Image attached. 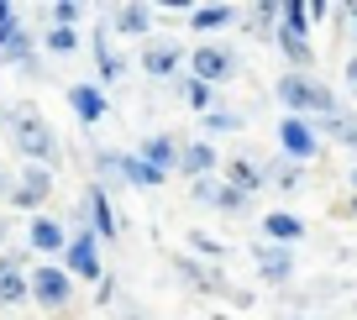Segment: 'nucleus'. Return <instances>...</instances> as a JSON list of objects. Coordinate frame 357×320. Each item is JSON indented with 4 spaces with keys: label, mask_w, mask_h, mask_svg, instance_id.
Segmentation results:
<instances>
[{
    "label": "nucleus",
    "mask_w": 357,
    "mask_h": 320,
    "mask_svg": "<svg viewBox=\"0 0 357 320\" xmlns=\"http://www.w3.org/2000/svg\"><path fill=\"white\" fill-rule=\"evenodd\" d=\"M6 132H11V142H16V153H26V163H37V168H47L53 174L58 168V132L37 116V105H11L6 111Z\"/></svg>",
    "instance_id": "f257e3e1"
},
{
    "label": "nucleus",
    "mask_w": 357,
    "mask_h": 320,
    "mask_svg": "<svg viewBox=\"0 0 357 320\" xmlns=\"http://www.w3.org/2000/svg\"><path fill=\"white\" fill-rule=\"evenodd\" d=\"M279 43H284V53L294 58V74H305V68L315 63L310 58V43H305V32H310V11H305V0H284L279 6Z\"/></svg>",
    "instance_id": "f03ea898"
},
{
    "label": "nucleus",
    "mask_w": 357,
    "mask_h": 320,
    "mask_svg": "<svg viewBox=\"0 0 357 320\" xmlns=\"http://www.w3.org/2000/svg\"><path fill=\"white\" fill-rule=\"evenodd\" d=\"M279 100L289 105V111H315V116L336 111V95L321 84V79H310V74H284L279 79Z\"/></svg>",
    "instance_id": "7ed1b4c3"
},
{
    "label": "nucleus",
    "mask_w": 357,
    "mask_h": 320,
    "mask_svg": "<svg viewBox=\"0 0 357 320\" xmlns=\"http://www.w3.org/2000/svg\"><path fill=\"white\" fill-rule=\"evenodd\" d=\"M26 294H32L43 310H63L68 299H74V278H68L63 268L43 263V268H32V273H26Z\"/></svg>",
    "instance_id": "20e7f679"
},
{
    "label": "nucleus",
    "mask_w": 357,
    "mask_h": 320,
    "mask_svg": "<svg viewBox=\"0 0 357 320\" xmlns=\"http://www.w3.org/2000/svg\"><path fill=\"white\" fill-rule=\"evenodd\" d=\"M95 168H100V174H111V178H126V184H137V189L163 184V174H158V168H147L137 153H95Z\"/></svg>",
    "instance_id": "39448f33"
},
{
    "label": "nucleus",
    "mask_w": 357,
    "mask_h": 320,
    "mask_svg": "<svg viewBox=\"0 0 357 320\" xmlns=\"http://www.w3.org/2000/svg\"><path fill=\"white\" fill-rule=\"evenodd\" d=\"M279 147H284V158H294V163H310V158L321 153V137L310 132L305 116H284L279 121Z\"/></svg>",
    "instance_id": "423d86ee"
},
{
    "label": "nucleus",
    "mask_w": 357,
    "mask_h": 320,
    "mask_svg": "<svg viewBox=\"0 0 357 320\" xmlns=\"http://www.w3.org/2000/svg\"><path fill=\"white\" fill-rule=\"evenodd\" d=\"M95 242H100V236L95 231H74L68 236V268L63 273H74V278H100V252H95Z\"/></svg>",
    "instance_id": "0eeeda50"
},
{
    "label": "nucleus",
    "mask_w": 357,
    "mask_h": 320,
    "mask_svg": "<svg viewBox=\"0 0 357 320\" xmlns=\"http://www.w3.org/2000/svg\"><path fill=\"white\" fill-rule=\"evenodd\" d=\"M47 195H53V174H47V168H37V163H26V168H22V178H16V189H11V205L37 210Z\"/></svg>",
    "instance_id": "6e6552de"
},
{
    "label": "nucleus",
    "mask_w": 357,
    "mask_h": 320,
    "mask_svg": "<svg viewBox=\"0 0 357 320\" xmlns=\"http://www.w3.org/2000/svg\"><path fill=\"white\" fill-rule=\"evenodd\" d=\"M195 74L190 79H200V84H221V79H231L236 74V58L226 53V47H195Z\"/></svg>",
    "instance_id": "1a4fd4ad"
},
{
    "label": "nucleus",
    "mask_w": 357,
    "mask_h": 320,
    "mask_svg": "<svg viewBox=\"0 0 357 320\" xmlns=\"http://www.w3.org/2000/svg\"><path fill=\"white\" fill-rule=\"evenodd\" d=\"M178 63H184V47L168 43V37H163V43H147V53H142V68H147L153 79H174Z\"/></svg>",
    "instance_id": "9d476101"
},
{
    "label": "nucleus",
    "mask_w": 357,
    "mask_h": 320,
    "mask_svg": "<svg viewBox=\"0 0 357 320\" xmlns=\"http://www.w3.org/2000/svg\"><path fill=\"white\" fill-rule=\"evenodd\" d=\"M315 137H331V142H347L357 153V116L352 111H342V105H336L331 116H315V126H310Z\"/></svg>",
    "instance_id": "9b49d317"
},
{
    "label": "nucleus",
    "mask_w": 357,
    "mask_h": 320,
    "mask_svg": "<svg viewBox=\"0 0 357 320\" xmlns=\"http://www.w3.org/2000/svg\"><path fill=\"white\" fill-rule=\"evenodd\" d=\"M68 105H74V116L79 121H100L111 105H105V95L95 84H68Z\"/></svg>",
    "instance_id": "f8f14e48"
},
{
    "label": "nucleus",
    "mask_w": 357,
    "mask_h": 320,
    "mask_svg": "<svg viewBox=\"0 0 357 320\" xmlns=\"http://www.w3.org/2000/svg\"><path fill=\"white\" fill-rule=\"evenodd\" d=\"M84 210H89V221H95V236H116V231H121V221H116L105 189H84Z\"/></svg>",
    "instance_id": "ddd939ff"
},
{
    "label": "nucleus",
    "mask_w": 357,
    "mask_h": 320,
    "mask_svg": "<svg viewBox=\"0 0 357 320\" xmlns=\"http://www.w3.org/2000/svg\"><path fill=\"white\" fill-rule=\"evenodd\" d=\"M263 236H273L279 247H289V242H300V236H305V221H300V215H289V210H268V215H263Z\"/></svg>",
    "instance_id": "4468645a"
},
{
    "label": "nucleus",
    "mask_w": 357,
    "mask_h": 320,
    "mask_svg": "<svg viewBox=\"0 0 357 320\" xmlns=\"http://www.w3.org/2000/svg\"><path fill=\"white\" fill-rule=\"evenodd\" d=\"M26 242H32V252H63V247H68V236H63V226H58V221L37 215V221L26 226Z\"/></svg>",
    "instance_id": "2eb2a0df"
},
{
    "label": "nucleus",
    "mask_w": 357,
    "mask_h": 320,
    "mask_svg": "<svg viewBox=\"0 0 357 320\" xmlns=\"http://www.w3.org/2000/svg\"><path fill=\"white\" fill-rule=\"evenodd\" d=\"M137 158H142L147 168H158V174L178 168V147H174V137H147V142L137 147Z\"/></svg>",
    "instance_id": "dca6fc26"
},
{
    "label": "nucleus",
    "mask_w": 357,
    "mask_h": 320,
    "mask_svg": "<svg viewBox=\"0 0 357 320\" xmlns=\"http://www.w3.org/2000/svg\"><path fill=\"white\" fill-rule=\"evenodd\" d=\"M195 199L200 205H215V210H242L247 195H236L231 184H205V178H195Z\"/></svg>",
    "instance_id": "f3484780"
},
{
    "label": "nucleus",
    "mask_w": 357,
    "mask_h": 320,
    "mask_svg": "<svg viewBox=\"0 0 357 320\" xmlns=\"http://www.w3.org/2000/svg\"><path fill=\"white\" fill-rule=\"evenodd\" d=\"M26 299V273L16 268V257L0 263V305H22Z\"/></svg>",
    "instance_id": "a211bd4d"
},
{
    "label": "nucleus",
    "mask_w": 357,
    "mask_h": 320,
    "mask_svg": "<svg viewBox=\"0 0 357 320\" xmlns=\"http://www.w3.org/2000/svg\"><path fill=\"white\" fill-rule=\"evenodd\" d=\"M231 22H236L231 6H195V11H190L195 32H221V26H231Z\"/></svg>",
    "instance_id": "6ab92c4d"
},
{
    "label": "nucleus",
    "mask_w": 357,
    "mask_h": 320,
    "mask_svg": "<svg viewBox=\"0 0 357 320\" xmlns=\"http://www.w3.org/2000/svg\"><path fill=\"white\" fill-rule=\"evenodd\" d=\"M257 268H263V278H273V284H279V278L294 273V257L284 252V247H257Z\"/></svg>",
    "instance_id": "aec40b11"
},
{
    "label": "nucleus",
    "mask_w": 357,
    "mask_h": 320,
    "mask_svg": "<svg viewBox=\"0 0 357 320\" xmlns=\"http://www.w3.org/2000/svg\"><path fill=\"white\" fill-rule=\"evenodd\" d=\"M178 168H184L190 178L211 174V168H215V147H211V142H195V147H184V153H178Z\"/></svg>",
    "instance_id": "412c9836"
},
{
    "label": "nucleus",
    "mask_w": 357,
    "mask_h": 320,
    "mask_svg": "<svg viewBox=\"0 0 357 320\" xmlns=\"http://www.w3.org/2000/svg\"><path fill=\"white\" fill-rule=\"evenodd\" d=\"M95 63H100L95 74H100L105 84H116V79H121V58H116L111 43H105V26H95Z\"/></svg>",
    "instance_id": "4be33fe9"
},
{
    "label": "nucleus",
    "mask_w": 357,
    "mask_h": 320,
    "mask_svg": "<svg viewBox=\"0 0 357 320\" xmlns=\"http://www.w3.org/2000/svg\"><path fill=\"white\" fill-rule=\"evenodd\" d=\"M147 26H153V11H147V6H116V32L142 37Z\"/></svg>",
    "instance_id": "5701e85b"
},
{
    "label": "nucleus",
    "mask_w": 357,
    "mask_h": 320,
    "mask_svg": "<svg viewBox=\"0 0 357 320\" xmlns=\"http://www.w3.org/2000/svg\"><path fill=\"white\" fill-rule=\"evenodd\" d=\"M226 184H231L236 195H252V189L263 184V174H257L252 163H242V158H231V163H226Z\"/></svg>",
    "instance_id": "b1692460"
},
{
    "label": "nucleus",
    "mask_w": 357,
    "mask_h": 320,
    "mask_svg": "<svg viewBox=\"0 0 357 320\" xmlns=\"http://www.w3.org/2000/svg\"><path fill=\"white\" fill-rule=\"evenodd\" d=\"M0 58H6V63H26V68H32V37L16 26V32L6 37V47H0Z\"/></svg>",
    "instance_id": "393cba45"
},
{
    "label": "nucleus",
    "mask_w": 357,
    "mask_h": 320,
    "mask_svg": "<svg viewBox=\"0 0 357 320\" xmlns=\"http://www.w3.org/2000/svg\"><path fill=\"white\" fill-rule=\"evenodd\" d=\"M74 47H79L74 26H53V32H47V53H74Z\"/></svg>",
    "instance_id": "a878e982"
},
{
    "label": "nucleus",
    "mask_w": 357,
    "mask_h": 320,
    "mask_svg": "<svg viewBox=\"0 0 357 320\" xmlns=\"http://www.w3.org/2000/svg\"><path fill=\"white\" fill-rule=\"evenodd\" d=\"M184 100H190L195 111H205V105H211V84H200V79H184Z\"/></svg>",
    "instance_id": "bb28decb"
},
{
    "label": "nucleus",
    "mask_w": 357,
    "mask_h": 320,
    "mask_svg": "<svg viewBox=\"0 0 357 320\" xmlns=\"http://www.w3.org/2000/svg\"><path fill=\"white\" fill-rule=\"evenodd\" d=\"M205 126H211V132H236V126H242V116H231V111H205Z\"/></svg>",
    "instance_id": "cd10ccee"
},
{
    "label": "nucleus",
    "mask_w": 357,
    "mask_h": 320,
    "mask_svg": "<svg viewBox=\"0 0 357 320\" xmlns=\"http://www.w3.org/2000/svg\"><path fill=\"white\" fill-rule=\"evenodd\" d=\"M53 22L58 26H74L79 22V6H74V0H58V6H53Z\"/></svg>",
    "instance_id": "c85d7f7f"
},
{
    "label": "nucleus",
    "mask_w": 357,
    "mask_h": 320,
    "mask_svg": "<svg viewBox=\"0 0 357 320\" xmlns=\"http://www.w3.org/2000/svg\"><path fill=\"white\" fill-rule=\"evenodd\" d=\"M0 26H6V32L16 26V6H6V0H0Z\"/></svg>",
    "instance_id": "c756f323"
},
{
    "label": "nucleus",
    "mask_w": 357,
    "mask_h": 320,
    "mask_svg": "<svg viewBox=\"0 0 357 320\" xmlns=\"http://www.w3.org/2000/svg\"><path fill=\"white\" fill-rule=\"evenodd\" d=\"M347 84H357V58H352V68H347Z\"/></svg>",
    "instance_id": "7c9ffc66"
},
{
    "label": "nucleus",
    "mask_w": 357,
    "mask_h": 320,
    "mask_svg": "<svg viewBox=\"0 0 357 320\" xmlns=\"http://www.w3.org/2000/svg\"><path fill=\"white\" fill-rule=\"evenodd\" d=\"M6 189H11V178H6V168H0V195H6Z\"/></svg>",
    "instance_id": "2f4dec72"
},
{
    "label": "nucleus",
    "mask_w": 357,
    "mask_h": 320,
    "mask_svg": "<svg viewBox=\"0 0 357 320\" xmlns=\"http://www.w3.org/2000/svg\"><path fill=\"white\" fill-rule=\"evenodd\" d=\"M11 32H16V26H11ZM11 32H6V26H0V47H6V37H11Z\"/></svg>",
    "instance_id": "473e14b6"
},
{
    "label": "nucleus",
    "mask_w": 357,
    "mask_h": 320,
    "mask_svg": "<svg viewBox=\"0 0 357 320\" xmlns=\"http://www.w3.org/2000/svg\"><path fill=\"white\" fill-rule=\"evenodd\" d=\"M352 32H357V6H352Z\"/></svg>",
    "instance_id": "72a5a7b5"
},
{
    "label": "nucleus",
    "mask_w": 357,
    "mask_h": 320,
    "mask_svg": "<svg viewBox=\"0 0 357 320\" xmlns=\"http://www.w3.org/2000/svg\"><path fill=\"white\" fill-rule=\"evenodd\" d=\"M352 189H357V168H352Z\"/></svg>",
    "instance_id": "f704fd0d"
},
{
    "label": "nucleus",
    "mask_w": 357,
    "mask_h": 320,
    "mask_svg": "<svg viewBox=\"0 0 357 320\" xmlns=\"http://www.w3.org/2000/svg\"><path fill=\"white\" fill-rule=\"evenodd\" d=\"M215 320H231V315H215Z\"/></svg>",
    "instance_id": "c9c22d12"
}]
</instances>
